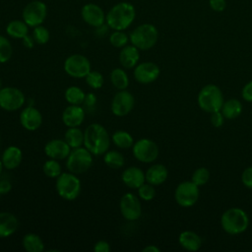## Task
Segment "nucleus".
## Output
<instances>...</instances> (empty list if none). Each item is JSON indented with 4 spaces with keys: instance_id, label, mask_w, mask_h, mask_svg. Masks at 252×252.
<instances>
[{
    "instance_id": "f257e3e1",
    "label": "nucleus",
    "mask_w": 252,
    "mask_h": 252,
    "mask_svg": "<svg viewBox=\"0 0 252 252\" xmlns=\"http://www.w3.org/2000/svg\"><path fill=\"white\" fill-rule=\"evenodd\" d=\"M110 142L111 138L101 124L92 123L84 131V147L94 156H103L109 150Z\"/></svg>"
},
{
    "instance_id": "f03ea898",
    "label": "nucleus",
    "mask_w": 252,
    "mask_h": 252,
    "mask_svg": "<svg viewBox=\"0 0 252 252\" xmlns=\"http://www.w3.org/2000/svg\"><path fill=\"white\" fill-rule=\"evenodd\" d=\"M136 10L130 2L122 1L113 5L106 13V26L113 31H125L134 22Z\"/></svg>"
},
{
    "instance_id": "7ed1b4c3",
    "label": "nucleus",
    "mask_w": 252,
    "mask_h": 252,
    "mask_svg": "<svg viewBox=\"0 0 252 252\" xmlns=\"http://www.w3.org/2000/svg\"><path fill=\"white\" fill-rule=\"evenodd\" d=\"M158 39V29L149 23L141 24L136 27L129 35L131 44L139 50H149L154 47Z\"/></svg>"
},
{
    "instance_id": "20e7f679",
    "label": "nucleus",
    "mask_w": 252,
    "mask_h": 252,
    "mask_svg": "<svg viewBox=\"0 0 252 252\" xmlns=\"http://www.w3.org/2000/svg\"><path fill=\"white\" fill-rule=\"evenodd\" d=\"M55 189L59 197L66 201H73L79 197L82 190V184L77 174L70 171L62 172L55 182Z\"/></svg>"
},
{
    "instance_id": "39448f33",
    "label": "nucleus",
    "mask_w": 252,
    "mask_h": 252,
    "mask_svg": "<svg viewBox=\"0 0 252 252\" xmlns=\"http://www.w3.org/2000/svg\"><path fill=\"white\" fill-rule=\"evenodd\" d=\"M220 224L225 232L229 234H239L246 230L249 224V219L243 210L231 208L222 214Z\"/></svg>"
},
{
    "instance_id": "423d86ee",
    "label": "nucleus",
    "mask_w": 252,
    "mask_h": 252,
    "mask_svg": "<svg viewBox=\"0 0 252 252\" xmlns=\"http://www.w3.org/2000/svg\"><path fill=\"white\" fill-rule=\"evenodd\" d=\"M94 155L85 147L72 149L66 158V167L68 171L80 175L87 172L94 161Z\"/></svg>"
},
{
    "instance_id": "0eeeda50",
    "label": "nucleus",
    "mask_w": 252,
    "mask_h": 252,
    "mask_svg": "<svg viewBox=\"0 0 252 252\" xmlns=\"http://www.w3.org/2000/svg\"><path fill=\"white\" fill-rule=\"evenodd\" d=\"M198 104L206 112L220 111L223 104V97L220 88L216 85L205 86L198 94Z\"/></svg>"
},
{
    "instance_id": "6e6552de",
    "label": "nucleus",
    "mask_w": 252,
    "mask_h": 252,
    "mask_svg": "<svg viewBox=\"0 0 252 252\" xmlns=\"http://www.w3.org/2000/svg\"><path fill=\"white\" fill-rule=\"evenodd\" d=\"M46 16L47 6L40 0L29 2L22 11V19L30 28L42 25L46 19Z\"/></svg>"
},
{
    "instance_id": "1a4fd4ad",
    "label": "nucleus",
    "mask_w": 252,
    "mask_h": 252,
    "mask_svg": "<svg viewBox=\"0 0 252 252\" xmlns=\"http://www.w3.org/2000/svg\"><path fill=\"white\" fill-rule=\"evenodd\" d=\"M63 68L68 76L76 79H83L92 71L90 60L79 53L68 56L64 61Z\"/></svg>"
},
{
    "instance_id": "9d476101",
    "label": "nucleus",
    "mask_w": 252,
    "mask_h": 252,
    "mask_svg": "<svg viewBox=\"0 0 252 252\" xmlns=\"http://www.w3.org/2000/svg\"><path fill=\"white\" fill-rule=\"evenodd\" d=\"M26 101L24 93L15 87H4L0 90V108L12 112L23 107Z\"/></svg>"
},
{
    "instance_id": "9b49d317",
    "label": "nucleus",
    "mask_w": 252,
    "mask_h": 252,
    "mask_svg": "<svg viewBox=\"0 0 252 252\" xmlns=\"http://www.w3.org/2000/svg\"><path fill=\"white\" fill-rule=\"evenodd\" d=\"M132 153L137 160L144 163H150L157 159L158 156V147L153 140L143 138L134 142Z\"/></svg>"
},
{
    "instance_id": "f8f14e48",
    "label": "nucleus",
    "mask_w": 252,
    "mask_h": 252,
    "mask_svg": "<svg viewBox=\"0 0 252 252\" xmlns=\"http://www.w3.org/2000/svg\"><path fill=\"white\" fill-rule=\"evenodd\" d=\"M134 104L135 98L133 94L127 90H120L112 97L110 110L115 116L123 117L132 111Z\"/></svg>"
},
{
    "instance_id": "ddd939ff",
    "label": "nucleus",
    "mask_w": 252,
    "mask_h": 252,
    "mask_svg": "<svg viewBox=\"0 0 252 252\" xmlns=\"http://www.w3.org/2000/svg\"><path fill=\"white\" fill-rule=\"evenodd\" d=\"M119 209L122 217L126 220H137L142 215V206L140 199L135 194L130 192L122 195L119 202Z\"/></svg>"
},
{
    "instance_id": "4468645a",
    "label": "nucleus",
    "mask_w": 252,
    "mask_h": 252,
    "mask_svg": "<svg viewBox=\"0 0 252 252\" xmlns=\"http://www.w3.org/2000/svg\"><path fill=\"white\" fill-rule=\"evenodd\" d=\"M175 201L181 207H191L193 206L199 197L198 186L194 182L184 181L180 183L174 193Z\"/></svg>"
},
{
    "instance_id": "2eb2a0df",
    "label": "nucleus",
    "mask_w": 252,
    "mask_h": 252,
    "mask_svg": "<svg viewBox=\"0 0 252 252\" xmlns=\"http://www.w3.org/2000/svg\"><path fill=\"white\" fill-rule=\"evenodd\" d=\"M81 17L87 25L97 29L104 25L106 14L97 4L87 3L81 9Z\"/></svg>"
},
{
    "instance_id": "dca6fc26",
    "label": "nucleus",
    "mask_w": 252,
    "mask_h": 252,
    "mask_svg": "<svg viewBox=\"0 0 252 252\" xmlns=\"http://www.w3.org/2000/svg\"><path fill=\"white\" fill-rule=\"evenodd\" d=\"M159 68L154 62H142L134 67V79L140 84L155 82L159 76Z\"/></svg>"
},
{
    "instance_id": "f3484780",
    "label": "nucleus",
    "mask_w": 252,
    "mask_h": 252,
    "mask_svg": "<svg viewBox=\"0 0 252 252\" xmlns=\"http://www.w3.org/2000/svg\"><path fill=\"white\" fill-rule=\"evenodd\" d=\"M20 123L28 131H35L42 124L41 112L34 106L29 105L20 113Z\"/></svg>"
},
{
    "instance_id": "a211bd4d",
    "label": "nucleus",
    "mask_w": 252,
    "mask_h": 252,
    "mask_svg": "<svg viewBox=\"0 0 252 252\" xmlns=\"http://www.w3.org/2000/svg\"><path fill=\"white\" fill-rule=\"evenodd\" d=\"M70 146L65 140L62 139H52L48 141L44 146V154L48 158H53L57 160L66 159L71 152Z\"/></svg>"
},
{
    "instance_id": "6ab92c4d",
    "label": "nucleus",
    "mask_w": 252,
    "mask_h": 252,
    "mask_svg": "<svg viewBox=\"0 0 252 252\" xmlns=\"http://www.w3.org/2000/svg\"><path fill=\"white\" fill-rule=\"evenodd\" d=\"M85 109L81 105L69 104L62 112V122L68 127H80L85 120Z\"/></svg>"
},
{
    "instance_id": "aec40b11",
    "label": "nucleus",
    "mask_w": 252,
    "mask_h": 252,
    "mask_svg": "<svg viewBox=\"0 0 252 252\" xmlns=\"http://www.w3.org/2000/svg\"><path fill=\"white\" fill-rule=\"evenodd\" d=\"M121 180L130 189H138L146 181L145 172L137 166L125 168L121 174Z\"/></svg>"
},
{
    "instance_id": "412c9836",
    "label": "nucleus",
    "mask_w": 252,
    "mask_h": 252,
    "mask_svg": "<svg viewBox=\"0 0 252 252\" xmlns=\"http://www.w3.org/2000/svg\"><path fill=\"white\" fill-rule=\"evenodd\" d=\"M23 159L22 150L17 146H9L7 147L1 157V160L3 162L4 168L8 170L16 169L20 166Z\"/></svg>"
},
{
    "instance_id": "4be33fe9",
    "label": "nucleus",
    "mask_w": 252,
    "mask_h": 252,
    "mask_svg": "<svg viewBox=\"0 0 252 252\" xmlns=\"http://www.w3.org/2000/svg\"><path fill=\"white\" fill-rule=\"evenodd\" d=\"M140 59V51L133 44H127L120 48L119 63L124 69L134 68Z\"/></svg>"
},
{
    "instance_id": "5701e85b",
    "label": "nucleus",
    "mask_w": 252,
    "mask_h": 252,
    "mask_svg": "<svg viewBox=\"0 0 252 252\" xmlns=\"http://www.w3.org/2000/svg\"><path fill=\"white\" fill-rule=\"evenodd\" d=\"M19 226L17 217L10 212H0V238L14 234Z\"/></svg>"
},
{
    "instance_id": "b1692460",
    "label": "nucleus",
    "mask_w": 252,
    "mask_h": 252,
    "mask_svg": "<svg viewBox=\"0 0 252 252\" xmlns=\"http://www.w3.org/2000/svg\"><path fill=\"white\" fill-rule=\"evenodd\" d=\"M167 174L166 167L160 163H157L150 166L146 171V181L154 186L160 185L166 180Z\"/></svg>"
},
{
    "instance_id": "393cba45",
    "label": "nucleus",
    "mask_w": 252,
    "mask_h": 252,
    "mask_svg": "<svg viewBox=\"0 0 252 252\" xmlns=\"http://www.w3.org/2000/svg\"><path fill=\"white\" fill-rule=\"evenodd\" d=\"M179 244L188 251H197L202 245V239L194 231H183L179 235Z\"/></svg>"
},
{
    "instance_id": "a878e982",
    "label": "nucleus",
    "mask_w": 252,
    "mask_h": 252,
    "mask_svg": "<svg viewBox=\"0 0 252 252\" xmlns=\"http://www.w3.org/2000/svg\"><path fill=\"white\" fill-rule=\"evenodd\" d=\"M29 26L23 20L10 21L6 26V33L16 39H22L29 34Z\"/></svg>"
},
{
    "instance_id": "bb28decb",
    "label": "nucleus",
    "mask_w": 252,
    "mask_h": 252,
    "mask_svg": "<svg viewBox=\"0 0 252 252\" xmlns=\"http://www.w3.org/2000/svg\"><path fill=\"white\" fill-rule=\"evenodd\" d=\"M22 244L27 252H41L44 249L43 240L39 235L30 232L24 235Z\"/></svg>"
},
{
    "instance_id": "cd10ccee",
    "label": "nucleus",
    "mask_w": 252,
    "mask_h": 252,
    "mask_svg": "<svg viewBox=\"0 0 252 252\" xmlns=\"http://www.w3.org/2000/svg\"><path fill=\"white\" fill-rule=\"evenodd\" d=\"M64 140L70 146L71 149H76L84 146V132L80 129V127H68Z\"/></svg>"
},
{
    "instance_id": "c85d7f7f",
    "label": "nucleus",
    "mask_w": 252,
    "mask_h": 252,
    "mask_svg": "<svg viewBox=\"0 0 252 252\" xmlns=\"http://www.w3.org/2000/svg\"><path fill=\"white\" fill-rule=\"evenodd\" d=\"M111 142L114 146L121 150H128L133 147L134 139L131 134L124 130H117L111 136Z\"/></svg>"
},
{
    "instance_id": "c756f323",
    "label": "nucleus",
    "mask_w": 252,
    "mask_h": 252,
    "mask_svg": "<svg viewBox=\"0 0 252 252\" xmlns=\"http://www.w3.org/2000/svg\"><path fill=\"white\" fill-rule=\"evenodd\" d=\"M109 79L112 86L118 91L126 90L129 86L128 74L123 68H114L110 72Z\"/></svg>"
},
{
    "instance_id": "7c9ffc66",
    "label": "nucleus",
    "mask_w": 252,
    "mask_h": 252,
    "mask_svg": "<svg viewBox=\"0 0 252 252\" xmlns=\"http://www.w3.org/2000/svg\"><path fill=\"white\" fill-rule=\"evenodd\" d=\"M64 97L69 104L82 105L86 97V93L80 87L70 86L66 89L64 93Z\"/></svg>"
},
{
    "instance_id": "2f4dec72",
    "label": "nucleus",
    "mask_w": 252,
    "mask_h": 252,
    "mask_svg": "<svg viewBox=\"0 0 252 252\" xmlns=\"http://www.w3.org/2000/svg\"><path fill=\"white\" fill-rule=\"evenodd\" d=\"M104 163L113 169L121 168L125 164V158L122 153L116 150H108L103 155Z\"/></svg>"
},
{
    "instance_id": "473e14b6",
    "label": "nucleus",
    "mask_w": 252,
    "mask_h": 252,
    "mask_svg": "<svg viewBox=\"0 0 252 252\" xmlns=\"http://www.w3.org/2000/svg\"><path fill=\"white\" fill-rule=\"evenodd\" d=\"M242 111V104L239 100L231 98L223 102L221 106V113L227 119H234L240 115Z\"/></svg>"
},
{
    "instance_id": "72a5a7b5",
    "label": "nucleus",
    "mask_w": 252,
    "mask_h": 252,
    "mask_svg": "<svg viewBox=\"0 0 252 252\" xmlns=\"http://www.w3.org/2000/svg\"><path fill=\"white\" fill-rule=\"evenodd\" d=\"M43 173L49 178H57L62 173V168L57 159L48 158L42 165Z\"/></svg>"
},
{
    "instance_id": "f704fd0d",
    "label": "nucleus",
    "mask_w": 252,
    "mask_h": 252,
    "mask_svg": "<svg viewBox=\"0 0 252 252\" xmlns=\"http://www.w3.org/2000/svg\"><path fill=\"white\" fill-rule=\"evenodd\" d=\"M13 55V46L10 40L0 34V63L8 62Z\"/></svg>"
},
{
    "instance_id": "c9c22d12",
    "label": "nucleus",
    "mask_w": 252,
    "mask_h": 252,
    "mask_svg": "<svg viewBox=\"0 0 252 252\" xmlns=\"http://www.w3.org/2000/svg\"><path fill=\"white\" fill-rule=\"evenodd\" d=\"M129 35L124 31H113L109 35V42L116 48H122L129 42Z\"/></svg>"
},
{
    "instance_id": "e433bc0d",
    "label": "nucleus",
    "mask_w": 252,
    "mask_h": 252,
    "mask_svg": "<svg viewBox=\"0 0 252 252\" xmlns=\"http://www.w3.org/2000/svg\"><path fill=\"white\" fill-rule=\"evenodd\" d=\"M32 29L33 30H32V35L35 43L43 45V44H46L49 41L50 32L45 27H43L42 25H39V26H36Z\"/></svg>"
},
{
    "instance_id": "4c0bfd02",
    "label": "nucleus",
    "mask_w": 252,
    "mask_h": 252,
    "mask_svg": "<svg viewBox=\"0 0 252 252\" xmlns=\"http://www.w3.org/2000/svg\"><path fill=\"white\" fill-rule=\"evenodd\" d=\"M87 85L94 89V90H98L103 86L104 83V78L101 73L98 71H91L86 77H85Z\"/></svg>"
},
{
    "instance_id": "58836bf2",
    "label": "nucleus",
    "mask_w": 252,
    "mask_h": 252,
    "mask_svg": "<svg viewBox=\"0 0 252 252\" xmlns=\"http://www.w3.org/2000/svg\"><path fill=\"white\" fill-rule=\"evenodd\" d=\"M137 190H138L139 198L144 201H151L156 196V189H155L154 185H152L148 182L142 184Z\"/></svg>"
},
{
    "instance_id": "ea45409f",
    "label": "nucleus",
    "mask_w": 252,
    "mask_h": 252,
    "mask_svg": "<svg viewBox=\"0 0 252 252\" xmlns=\"http://www.w3.org/2000/svg\"><path fill=\"white\" fill-rule=\"evenodd\" d=\"M210 178V172L205 167H200L196 169L192 175V182H194L197 186L204 185L208 182Z\"/></svg>"
},
{
    "instance_id": "a19ab883",
    "label": "nucleus",
    "mask_w": 252,
    "mask_h": 252,
    "mask_svg": "<svg viewBox=\"0 0 252 252\" xmlns=\"http://www.w3.org/2000/svg\"><path fill=\"white\" fill-rule=\"evenodd\" d=\"M210 8L217 13H221L226 8V1L225 0H209Z\"/></svg>"
},
{
    "instance_id": "79ce46f5",
    "label": "nucleus",
    "mask_w": 252,
    "mask_h": 252,
    "mask_svg": "<svg viewBox=\"0 0 252 252\" xmlns=\"http://www.w3.org/2000/svg\"><path fill=\"white\" fill-rule=\"evenodd\" d=\"M242 183L249 189H252V166L244 169L241 175Z\"/></svg>"
},
{
    "instance_id": "37998d69",
    "label": "nucleus",
    "mask_w": 252,
    "mask_h": 252,
    "mask_svg": "<svg viewBox=\"0 0 252 252\" xmlns=\"http://www.w3.org/2000/svg\"><path fill=\"white\" fill-rule=\"evenodd\" d=\"M96 101H97V97L96 95L94 94V93H88L86 94V97H85V100H84V105L88 108V109H94L95 104H96Z\"/></svg>"
},
{
    "instance_id": "c03bdc74",
    "label": "nucleus",
    "mask_w": 252,
    "mask_h": 252,
    "mask_svg": "<svg viewBox=\"0 0 252 252\" xmlns=\"http://www.w3.org/2000/svg\"><path fill=\"white\" fill-rule=\"evenodd\" d=\"M110 249V244L106 240H98L94 245V252H109Z\"/></svg>"
},
{
    "instance_id": "a18cd8bd",
    "label": "nucleus",
    "mask_w": 252,
    "mask_h": 252,
    "mask_svg": "<svg viewBox=\"0 0 252 252\" xmlns=\"http://www.w3.org/2000/svg\"><path fill=\"white\" fill-rule=\"evenodd\" d=\"M211 123L213 124V126L219 128L223 124V115L222 113H220V111H216L213 112L211 115Z\"/></svg>"
},
{
    "instance_id": "49530a36",
    "label": "nucleus",
    "mask_w": 252,
    "mask_h": 252,
    "mask_svg": "<svg viewBox=\"0 0 252 252\" xmlns=\"http://www.w3.org/2000/svg\"><path fill=\"white\" fill-rule=\"evenodd\" d=\"M242 97L249 102H252V81L247 83L242 89Z\"/></svg>"
},
{
    "instance_id": "de8ad7c7",
    "label": "nucleus",
    "mask_w": 252,
    "mask_h": 252,
    "mask_svg": "<svg viewBox=\"0 0 252 252\" xmlns=\"http://www.w3.org/2000/svg\"><path fill=\"white\" fill-rule=\"evenodd\" d=\"M12 190V183L8 179L0 180V193L2 195L9 193Z\"/></svg>"
},
{
    "instance_id": "09e8293b",
    "label": "nucleus",
    "mask_w": 252,
    "mask_h": 252,
    "mask_svg": "<svg viewBox=\"0 0 252 252\" xmlns=\"http://www.w3.org/2000/svg\"><path fill=\"white\" fill-rule=\"evenodd\" d=\"M22 42H23V45L26 47V48H32L35 41L32 37V35H26L25 37L22 38Z\"/></svg>"
},
{
    "instance_id": "8fccbe9b",
    "label": "nucleus",
    "mask_w": 252,
    "mask_h": 252,
    "mask_svg": "<svg viewBox=\"0 0 252 252\" xmlns=\"http://www.w3.org/2000/svg\"><path fill=\"white\" fill-rule=\"evenodd\" d=\"M159 248H158L156 245H148L145 248H143V252H159Z\"/></svg>"
},
{
    "instance_id": "3c124183",
    "label": "nucleus",
    "mask_w": 252,
    "mask_h": 252,
    "mask_svg": "<svg viewBox=\"0 0 252 252\" xmlns=\"http://www.w3.org/2000/svg\"><path fill=\"white\" fill-rule=\"evenodd\" d=\"M3 168H4V165H3V162H2V160H1V158H0V175H1L2 172H3Z\"/></svg>"
},
{
    "instance_id": "603ef678",
    "label": "nucleus",
    "mask_w": 252,
    "mask_h": 252,
    "mask_svg": "<svg viewBox=\"0 0 252 252\" xmlns=\"http://www.w3.org/2000/svg\"><path fill=\"white\" fill-rule=\"evenodd\" d=\"M1 88H2V83H1V79H0V90H1Z\"/></svg>"
},
{
    "instance_id": "864d4df0",
    "label": "nucleus",
    "mask_w": 252,
    "mask_h": 252,
    "mask_svg": "<svg viewBox=\"0 0 252 252\" xmlns=\"http://www.w3.org/2000/svg\"><path fill=\"white\" fill-rule=\"evenodd\" d=\"M0 146H1V136H0Z\"/></svg>"
},
{
    "instance_id": "5fc2aeb1",
    "label": "nucleus",
    "mask_w": 252,
    "mask_h": 252,
    "mask_svg": "<svg viewBox=\"0 0 252 252\" xmlns=\"http://www.w3.org/2000/svg\"><path fill=\"white\" fill-rule=\"evenodd\" d=\"M1 195H2V194H1V193H0V197H1Z\"/></svg>"
}]
</instances>
